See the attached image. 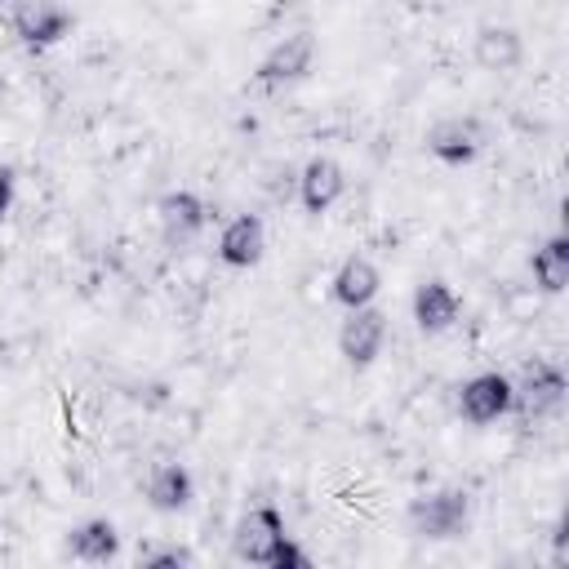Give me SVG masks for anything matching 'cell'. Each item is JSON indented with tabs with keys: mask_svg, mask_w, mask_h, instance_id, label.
Here are the masks:
<instances>
[{
	"mask_svg": "<svg viewBox=\"0 0 569 569\" xmlns=\"http://www.w3.org/2000/svg\"><path fill=\"white\" fill-rule=\"evenodd\" d=\"M413 325L422 329V333H445V329H453L458 325V316H462V298H458V289L453 284H445V280H422L418 289H413Z\"/></svg>",
	"mask_w": 569,
	"mask_h": 569,
	"instance_id": "cell-10",
	"label": "cell"
},
{
	"mask_svg": "<svg viewBox=\"0 0 569 569\" xmlns=\"http://www.w3.org/2000/svg\"><path fill=\"white\" fill-rule=\"evenodd\" d=\"M565 391H569V382H565L560 365L538 360L525 369L520 382H511V409H520L525 418H547L565 405Z\"/></svg>",
	"mask_w": 569,
	"mask_h": 569,
	"instance_id": "cell-8",
	"label": "cell"
},
{
	"mask_svg": "<svg viewBox=\"0 0 569 569\" xmlns=\"http://www.w3.org/2000/svg\"><path fill=\"white\" fill-rule=\"evenodd\" d=\"M267 249V227L258 213H236L222 231H218V258L227 267H258Z\"/></svg>",
	"mask_w": 569,
	"mask_h": 569,
	"instance_id": "cell-12",
	"label": "cell"
},
{
	"mask_svg": "<svg viewBox=\"0 0 569 569\" xmlns=\"http://www.w3.org/2000/svg\"><path fill=\"white\" fill-rule=\"evenodd\" d=\"M471 58H476L480 71L502 76V71H516V67H520V58H525V40H520L516 27H507V22H489V27H480L476 40H471Z\"/></svg>",
	"mask_w": 569,
	"mask_h": 569,
	"instance_id": "cell-11",
	"label": "cell"
},
{
	"mask_svg": "<svg viewBox=\"0 0 569 569\" xmlns=\"http://www.w3.org/2000/svg\"><path fill=\"white\" fill-rule=\"evenodd\" d=\"M9 4H13V0H0V13H4V9H9Z\"/></svg>",
	"mask_w": 569,
	"mask_h": 569,
	"instance_id": "cell-21",
	"label": "cell"
},
{
	"mask_svg": "<svg viewBox=\"0 0 569 569\" xmlns=\"http://www.w3.org/2000/svg\"><path fill=\"white\" fill-rule=\"evenodd\" d=\"M280 538H284V516L262 502V507H249V511L236 520V529H231V551H236V560L267 569V560H271V551L280 547Z\"/></svg>",
	"mask_w": 569,
	"mask_h": 569,
	"instance_id": "cell-6",
	"label": "cell"
},
{
	"mask_svg": "<svg viewBox=\"0 0 569 569\" xmlns=\"http://www.w3.org/2000/svg\"><path fill=\"white\" fill-rule=\"evenodd\" d=\"M142 565H147V569H169V565H191V551H182V547H169V551H156V556H147Z\"/></svg>",
	"mask_w": 569,
	"mask_h": 569,
	"instance_id": "cell-19",
	"label": "cell"
},
{
	"mask_svg": "<svg viewBox=\"0 0 569 569\" xmlns=\"http://www.w3.org/2000/svg\"><path fill=\"white\" fill-rule=\"evenodd\" d=\"M458 413L471 427H489V422L507 418L511 413V378L498 373V369H485V373L467 378L458 387Z\"/></svg>",
	"mask_w": 569,
	"mask_h": 569,
	"instance_id": "cell-7",
	"label": "cell"
},
{
	"mask_svg": "<svg viewBox=\"0 0 569 569\" xmlns=\"http://www.w3.org/2000/svg\"><path fill=\"white\" fill-rule=\"evenodd\" d=\"M156 218H160V231H164L169 244H187L209 222V209H204V200L196 191H169V196H160Z\"/></svg>",
	"mask_w": 569,
	"mask_h": 569,
	"instance_id": "cell-13",
	"label": "cell"
},
{
	"mask_svg": "<svg viewBox=\"0 0 569 569\" xmlns=\"http://www.w3.org/2000/svg\"><path fill=\"white\" fill-rule=\"evenodd\" d=\"M471 525V498L462 489H431L409 502V529L427 542H453Z\"/></svg>",
	"mask_w": 569,
	"mask_h": 569,
	"instance_id": "cell-1",
	"label": "cell"
},
{
	"mask_svg": "<svg viewBox=\"0 0 569 569\" xmlns=\"http://www.w3.org/2000/svg\"><path fill=\"white\" fill-rule=\"evenodd\" d=\"M378 289H382V276H378V267L365 253H351V258L338 262V271H333V302H342L351 311V307L373 302Z\"/></svg>",
	"mask_w": 569,
	"mask_h": 569,
	"instance_id": "cell-15",
	"label": "cell"
},
{
	"mask_svg": "<svg viewBox=\"0 0 569 569\" xmlns=\"http://www.w3.org/2000/svg\"><path fill=\"white\" fill-rule=\"evenodd\" d=\"M342 191H347V173H342V164L333 156H316V160L302 164V173H298V200H302L307 213H329L342 200Z\"/></svg>",
	"mask_w": 569,
	"mask_h": 569,
	"instance_id": "cell-9",
	"label": "cell"
},
{
	"mask_svg": "<svg viewBox=\"0 0 569 569\" xmlns=\"http://www.w3.org/2000/svg\"><path fill=\"white\" fill-rule=\"evenodd\" d=\"M311 67H316V36H311V31H293V36L276 40V44L262 53L253 80L267 84V89H276V84H298V80H307Z\"/></svg>",
	"mask_w": 569,
	"mask_h": 569,
	"instance_id": "cell-4",
	"label": "cell"
},
{
	"mask_svg": "<svg viewBox=\"0 0 569 569\" xmlns=\"http://www.w3.org/2000/svg\"><path fill=\"white\" fill-rule=\"evenodd\" d=\"M196 498V480L182 462H160L151 476H147V507L160 511V516H173V511H187Z\"/></svg>",
	"mask_w": 569,
	"mask_h": 569,
	"instance_id": "cell-14",
	"label": "cell"
},
{
	"mask_svg": "<svg viewBox=\"0 0 569 569\" xmlns=\"http://www.w3.org/2000/svg\"><path fill=\"white\" fill-rule=\"evenodd\" d=\"M267 569H307V556H302V547H298V542L284 533V538H280V547L271 551Z\"/></svg>",
	"mask_w": 569,
	"mask_h": 569,
	"instance_id": "cell-18",
	"label": "cell"
},
{
	"mask_svg": "<svg viewBox=\"0 0 569 569\" xmlns=\"http://www.w3.org/2000/svg\"><path fill=\"white\" fill-rule=\"evenodd\" d=\"M9 22H13V36L27 49H49V44L67 40L71 27H76L71 9L58 4V0H13L9 4Z\"/></svg>",
	"mask_w": 569,
	"mask_h": 569,
	"instance_id": "cell-2",
	"label": "cell"
},
{
	"mask_svg": "<svg viewBox=\"0 0 569 569\" xmlns=\"http://www.w3.org/2000/svg\"><path fill=\"white\" fill-rule=\"evenodd\" d=\"M387 347V311H378L373 302L351 307L347 320L338 325V356L351 369H369Z\"/></svg>",
	"mask_w": 569,
	"mask_h": 569,
	"instance_id": "cell-3",
	"label": "cell"
},
{
	"mask_svg": "<svg viewBox=\"0 0 569 569\" xmlns=\"http://www.w3.org/2000/svg\"><path fill=\"white\" fill-rule=\"evenodd\" d=\"M67 556L71 560H84V565H107L120 556V533L107 516H93V520H80L71 533H67Z\"/></svg>",
	"mask_w": 569,
	"mask_h": 569,
	"instance_id": "cell-16",
	"label": "cell"
},
{
	"mask_svg": "<svg viewBox=\"0 0 569 569\" xmlns=\"http://www.w3.org/2000/svg\"><path fill=\"white\" fill-rule=\"evenodd\" d=\"M533 284L542 289V293H560L565 284H569V236L565 231H556V236H547L538 249H533Z\"/></svg>",
	"mask_w": 569,
	"mask_h": 569,
	"instance_id": "cell-17",
	"label": "cell"
},
{
	"mask_svg": "<svg viewBox=\"0 0 569 569\" xmlns=\"http://www.w3.org/2000/svg\"><path fill=\"white\" fill-rule=\"evenodd\" d=\"M13 209V169L0 164V218Z\"/></svg>",
	"mask_w": 569,
	"mask_h": 569,
	"instance_id": "cell-20",
	"label": "cell"
},
{
	"mask_svg": "<svg viewBox=\"0 0 569 569\" xmlns=\"http://www.w3.org/2000/svg\"><path fill=\"white\" fill-rule=\"evenodd\" d=\"M489 133H485V120L480 116H445L427 129V151L445 164H471L480 151H485Z\"/></svg>",
	"mask_w": 569,
	"mask_h": 569,
	"instance_id": "cell-5",
	"label": "cell"
}]
</instances>
